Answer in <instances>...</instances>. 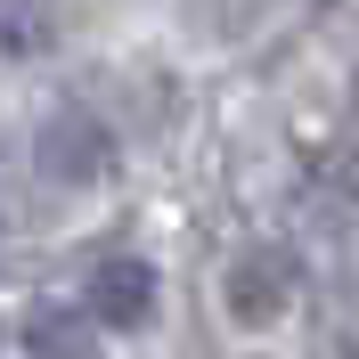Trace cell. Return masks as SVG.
I'll return each instance as SVG.
<instances>
[{
  "mask_svg": "<svg viewBox=\"0 0 359 359\" xmlns=\"http://www.w3.org/2000/svg\"><path fill=\"white\" fill-rule=\"evenodd\" d=\"M33 163H41V180H57V188H90V180H107L114 139H107V123H98V114L57 107V114L41 123V139H33Z\"/></svg>",
  "mask_w": 359,
  "mask_h": 359,
  "instance_id": "6da1fadb",
  "label": "cell"
},
{
  "mask_svg": "<svg viewBox=\"0 0 359 359\" xmlns=\"http://www.w3.org/2000/svg\"><path fill=\"white\" fill-rule=\"evenodd\" d=\"M286 302H294V262H286L278 245L229 262V318H237V327H269Z\"/></svg>",
  "mask_w": 359,
  "mask_h": 359,
  "instance_id": "7a4b0ae2",
  "label": "cell"
},
{
  "mask_svg": "<svg viewBox=\"0 0 359 359\" xmlns=\"http://www.w3.org/2000/svg\"><path fill=\"white\" fill-rule=\"evenodd\" d=\"M90 311H98V327H123V335H139V327L156 318V269L131 262V253L98 262V269H90Z\"/></svg>",
  "mask_w": 359,
  "mask_h": 359,
  "instance_id": "3957f363",
  "label": "cell"
},
{
  "mask_svg": "<svg viewBox=\"0 0 359 359\" xmlns=\"http://www.w3.org/2000/svg\"><path fill=\"white\" fill-rule=\"evenodd\" d=\"M25 351L33 359H90V318L82 311H57V302H41V311H25Z\"/></svg>",
  "mask_w": 359,
  "mask_h": 359,
  "instance_id": "277c9868",
  "label": "cell"
},
{
  "mask_svg": "<svg viewBox=\"0 0 359 359\" xmlns=\"http://www.w3.org/2000/svg\"><path fill=\"white\" fill-rule=\"evenodd\" d=\"M25 49H41V8L33 0H8V57H25Z\"/></svg>",
  "mask_w": 359,
  "mask_h": 359,
  "instance_id": "5b68a950",
  "label": "cell"
}]
</instances>
